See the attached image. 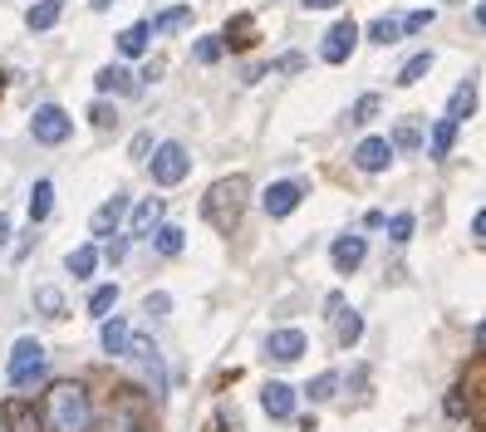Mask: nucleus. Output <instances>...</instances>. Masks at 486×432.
Returning <instances> with one entry per match:
<instances>
[{
	"label": "nucleus",
	"mask_w": 486,
	"mask_h": 432,
	"mask_svg": "<svg viewBox=\"0 0 486 432\" xmlns=\"http://www.w3.org/2000/svg\"><path fill=\"white\" fill-rule=\"evenodd\" d=\"M246 201H251V182H246L241 172H231V177H222V182L206 187L202 221L212 226L216 236H231V231L241 226V216H246Z\"/></svg>",
	"instance_id": "obj_1"
},
{
	"label": "nucleus",
	"mask_w": 486,
	"mask_h": 432,
	"mask_svg": "<svg viewBox=\"0 0 486 432\" xmlns=\"http://www.w3.org/2000/svg\"><path fill=\"white\" fill-rule=\"evenodd\" d=\"M45 423H50V432H89V423H94L89 393L69 378L50 383V393H45Z\"/></svg>",
	"instance_id": "obj_2"
},
{
	"label": "nucleus",
	"mask_w": 486,
	"mask_h": 432,
	"mask_svg": "<svg viewBox=\"0 0 486 432\" xmlns=\"http://www.w3.org/2000/svg\"><path fill=\"white\" fill-rule=\"evenodd\" d=\"M124 358H128L133 368H138V374H143V383H148L153 398H163V393H167V368H163V354H157V344L148 339V334H133Z\"/></svg>",
	"instance_id": "obj_3"
},
{
	"label": "nucleus",
	"mask_w": 486,
	"mask_h": 432,
	"mask_svg": "<svg viewBox=\"0 0 486 432\" xmlns=\"http://www.w3.org/2000/svg\"><path fill=\"white\" fill-rule=\"evenodd\" d=\"M148 172H153V182H157V187H177V182H187V172H192L187 148H182V142H157L153 158H148Z\"/></svg>",
	"instance_id": "obj_4"
},
{
	"label": "nucleus",
	"mask_w": 486,
	"mask_h": 432,
	"mask_svg": "<svg viewBox=\"0 0 486 432\" xmlns=\"http://www.w3.org/2000/svg\"><path fill=\"white\" fill-rule=\"evenodd\" d=\"M5 374H10V383H15V388H30V383H40V378H45V349H40V339H15Z\"/></svg>",
	"instance_id": "obj_5"
},
{
	"label": "nucleus",
	"mask_w": 486,
	"mask_h": 432,
	"mask_svg": "<svg viewBox=\"0 0 486 432\" xmlns=\"http://www.w3.org/2000/svg\"><path fill=\"white\" fill-rule=\"evenodd\" d=\"M30 133H35V142H45V148H59V142L74 133V118H69L59 103H40L35 118H30Z\"/></svg>",
	"instance_id": "obj_6"
},
{
	"label": "nucleus",
	"mask_w": 486,
	"mask_h": 432,
	"mask_svg": "<svg viewBox=\"0 0 486 432\" xmlns=\"http://www.w3.org/2000/svg\"><path fill=\"white\" fill-rule=\"evenodd\" d=\"M0 423H5V432H45L50 427L45 423V407H35L30 398H10L0 407Z\"/></svg>",
	"instance_id": "obj_7"
},
{
	"label": "nucleus",
	"mask_w": 486,
	"mask_h": 432,
	"mask_svg": "<svg viewBox=\"0 0 486 432\" xmlns=\"http://www.w3.org/2000/svg\"><path fill=\"white\" fill-rule=\"evenodd\" d=\"M354 44H359V25H354V20H339V25L324 34L320 59H324V64H344V59L354 54Z\"/></svg>",
	"instance_id": "obj_8"
},
{
	"label": "nucleus",
	"mask_w": 486,
	"mask_h": 432,
	"mask_svg": "<svg viewBox=\"0 0 486 432\" xmlns=\"http://www.w3.org/2000/svg\"><path fill=\"white\" fill-rule=\"evenodd\" d=\"M265 358H271V364H295V358H305V334L300 329H271Z\"/></svg>",
	"instance_id": "obj_9"
},
{
	"label": "nucleus",
	"mask_w": 486,
	"mask_h": 432,
	"mask_svg": "<svg viewBox=\"0 0 486 432\" xmlns=\"http://www.w3.org/2000/svg\"><path fill=\"white\" fill-rule=\"evenodd\" d=\"M300 197H305V187H300V182H271V187H265V197H261V207H265V216H290L300 207Z\"/></svg>",
	"instance_id": "obj_10"
},
{
	"label": "nucleus",
	"mask_w": 486,
	"mask_h": 432,
	"mask_svg": "<svg viewBox=\"0 0 486 432\" xmlns=\"http://www.w3.org/2000/svg\"><path fill=\"white\" fill-rule=\"evenodd\" d=\"M295 388H290V383H265L261 388V407L265 413L275 417V423H285V417H295Z\"/></svg>",
	"instance_id": "obj_11"
},
{
	"label": "nucleus",
	"mask_w": 486,
	"mask_h": 432,
	"mask_svg": "<svg viewBox=\"0 0 486 432\" xmlns=\"http://www.w3.org/2000/svg\"><path fill=\"white\" fill-rule=\"evenodd\" d=\"M354 162L363 172H388V162H393V142L388 138H363L354 148Z\"/></svg>",
	"instance_id": "obj_12"
},
{
	"label": "nucleus",
	"mask_w": 486,
	"mask_h": 432,
	"mask_svg": "<svg viewBox=\"0 0 486 432\" xmlns=\"http://www.w3.org/2000/svg\"><path fill=\"white\" fill-rule=\"evenodd\" d=\"M157 226H163V197H143L128 211V236H153Z\"/></svg>",
	"instance_id": "obj_13"
},
{
	"label": "nucleus",
	"mask_w": 486,
	"mask_h": 432,
	"mask_svg": "<svg viewBox=\"0 0 486 432\" xmlns=\"http://www.w3.org/2000/svg\"><path fill=\"white\" fill-rule=\"evenodd\" d=\"M324 309H334V324H339V344H344V349H349V344H359V334H363V319H359L354 309L344 305V295H330V305H324Z\"/></svg>",
	"instance_id": "obj_14"
},
{
	"label": "nucleus",
	"mask_w": 486,
	"mask_h": 432,
	"mask_svg": "<svg viewBox=\"0 0 486 432\" xmlns=\"http://www.w3.org/2000/svg\"><path fill=\"white\" fill-rule=\"evenodd\" d=\"M94 89L99 93H138V79H133L124 64H104L99 74H94Z\"/></svg>",
	"instance_id": "obj_15"
},
{
	"label": "nucleus",
	"mask_w": 486,
	"mask_h": 432,
	"mask_svg": "<svg viewBox=\"0 0 486 432\" xmlns=\"http://www.w3.org/2000/svg\"><path fill=\"white\" fill-rule=\"evenodd\" d=\"M124 211H128V197H124V191H118V197H108V201H104V207H99V211H94L89 231H94V236H114V226H118V221H124Z\"/></svg>",
	"instance_id": "obj_16"
},
{
	"label": "nucleus",
	"mask_w": 486,
	"mask_h": 432,
	"mask_svg": "<svg viewBox=\"0 0 486 432\" xmlns=\"http://www.w3.org/2000/svg\"><path fill=\"white\" fill-rule=\"evenodd\" d=\"M363 256H369V241H363V236H339V241H334V266L339 270H359V260Z\"/></svg>",
	"instance_id": "obj_17"
},
{
	"label": "nucleus",
	"mask_w": 486,
	"mask_h": 432,
	"mask_svg": "<svg viewBox=\"0 0 486 432\" xmlns=\"http://www.w3.org/2000/svg\"><path fill=\"white\" fill-rule=\"evenodd\" d=\"M148 40H153V20H138V25H128L124 34H118V54L138 59L143 50H148Z\"/></svg>",
	"instance_id": "obj_18"
},
{
	"label": "nucleus",
	"mask_w": 486,
	"mask_h": 432,
	"mask_svg": "<svg viewBox=\"0 0 486 432\" xmlns=\"http://www.w3.org/2000/svg\"><path fill=\"white\" fill-rule=\"evenodd\" d=\"M471 108H477V83H471V79H461L457 89H452V99H447V113H442V118H452V123H461V118H471Z\"/></svg>",
	"instance_id": "obj_19"
},
{
	"label": "nucleus",
	"mask_w": 486,
	"mask_h": 432,
	"mask_svg": "<svg viewBox=\"0 0 486 432\" xmlns=\"http://www.w3.org/2000/svg\"><path fill=\"white\" fill-rule=\"evenodd\" d=\"M128 339H133V334H128V324L118 319V315H108V319H104V334H99L104 354H128Z\"/></svg>",
	"instance_id": "obj_20"
},
{
	"label": "nucleus",
	"mask_w": 486,
	"mask_h": 432,
	"mask_svg": "<svg viewBox=\"0 0 486 432\" xmlns=\"http://www.w3.org/2000/svg\"><path fill=\"white\" fill-rule=\"evenodd\" d=\"M50 211H55V182H50V177H40V182H35V191H30V221L40 226Z\"/></svg>",
	"instance_id": "obj_21"
},
{
	"label": "nucleus",
	"mask_w": 486,
	"mask_h": 432,
	"mask_svg": "<svg viewBox=\"0 0 486 432\" xmlns=\"http://www.w3.org/2000/svg\"><path fill=\"white\" fill-rule=\"evenodd\" d=\"M59 10H64L59 0H35V5L25 10V25L30 30H55L59 25Z\"/></svg>",
	"instance_id": "obj_22"
},
{
	"label": "nucleus",
	"mask_w": 486,
	"mask_h": 432,
	"mask_svg": "<svg viewBox=\"0 0 486 432\" xmlns=\"http://www.w3.org/2000/svg\"><path fill=\"white\" fill-rule=\"evenodd\" d=\"M64 266H69V275H79V280H89V275L94 270H99V246H79V250H69V260H64Z\"/></svg>",
	"instance_id": "obj_23"
},
{
	"label": "nucleus",
	"mask_w": 486,
	"mask_h": 432,
	"mask_svg": "<svg viewBox=\"0 0 486 432\" xmlns=\"http://www.w3.org/2000/svg\"><path fill=\"white\" fill-rule=\"evenodd\" d=\"M222 40H226V50H246V44H256V25H251V15H236V20H231Z\"/></svg>",
	"instance_id": "obj_24"
},
{
	"label": "nucleus",
	"mask_w": 486,
	"mask_h": 432,
	"mask_svg": "<svg viewBox=\"0 0 486 432\" xmlns=\"http://www.w3.org/2000/svg\"><path fill=\"white\" fill-rule=\"evenodd\" d=\"M153 246H157V256H182L187 236H182V226H157V231H153Z\"/></svg>",
	"instance_id": "obj_25"
},
{
	"label": "nucleus",
	"mask_w": 486,
	"mask_h": 432,
	"mask_svg": "<svg viewBox=\"0 0 486 432\" xmlns=\"http://www.w3.org/2000/svg\"><path fill=\"white\" fill-rule=\"evenodd\" d=\"M192 25V10L187 5H167L163 15L153 20V30H163V34H173V30H187Z\"/></svg>",
	"instance_id": "obj_26"
},
{
	"label": "nucleus",
	"mask_w": 486,
	"mask_h": 432,
	"mask_svg": "<svg viewBox=\"0 0 486 432\" xmlns=\"http://www.w3.org/2000/svg\"><path fill=\"white\" fill-rule=\"evenodd\" d=\"M452 142H457V123H452V118H437V128H432V158H447V152H452Z\"/></svg>",
	"instance_id": "obj_27"
},
{
	"label": "nucleus",
	"mask_w": 486,
	"mask_h": 432,
	"mask_svg": "<svg viewBox=\"0 0 486 432\" xmlns=\"http://www.w3.org/2000/svg\"><path fill=\"white\" fill-rule=\"evenodd\" d=\"M222 54H226V40H222V34H206V40L192 44V59H197V64H216Z\"/></svg>",
	"instance_id": "obj_28"
},
{
	"label": "nucleus",
	"mask_w": 486,
	"mask_h": 432,
	"mask_svg": "<svg viewBox=\"0 0 486 432\" xmlns=\"http://www.w3.org/2000/svg\"><path fill=\"white\" fill-rule=\"evenodd\" d=\"M118 305V285H99V290L89 295V315L94 319H108V309Z\"/></svg>",
	"instance_id": "obj_29"
},
{
	"label": "nucleus",
	"mask_w": 486,
	"mask_h": 432,
	"mask_svg": "<svg viewBox=\"0 0 486 432\" xmlns=\"http://www.w3.org/2000/svg\"><path fill=\"white\" fill-rule=\"evenodd\" d=\"M35 309H40V315H64V295L55 290V285H40V290H35Z\"/></svg>",
	"instance_id": "obj_30"
},
{
	"label": "nucleus",
	"mask_w": 486,
	"mask_h": 432,
	"mask_svg": "<svg viewBox=\"0 0 486 432\" xmlns=\"http://www.w3.org/2000/svg\"><path fill=\"white\" fill-rule=\"evenodd\" d=\"M398 34H403V20H393V15H383V20H373V25H369V40L373 44H393Z\"/></svg>",
	"instance_id": "obj_31"
},
{
	"label": "nucleus",
	"mask_w": 486,
	"mask_h": 432,
	"mask_svg": "<svg viewBox=\"0 0 486 432\" xmlns=\"http://www.w3.org/2000/svg\"><path fill=\"white\" fill-rule=\"evenodd\" d=\"M428 69H432V54H412L408 64L398 69V83H403V89H408V83H418L422 74H428Z\"/></svg>",
	"instance_id": "obj_32"
},
{
	"label": "nucleus",
	"mask_w": 486,
	"mask_h": 432,
	"mask_svg": "<svg viewBox=\"0 0 486 432\" xmlns=\"http://www.w3.org/2000/svg\"><path fill=\"white\" fill-rule=\"evenodd\" d=\"M334 393H339V378H334V374H320V378H310L305 398H314V403H330Z\"/></svg>",
	"instance_id": "obj_33"
},
{
	"label": "nucleus",
	"mask_w": 486,
	"mask_h": 432,
	"mask_svg": "<svg viewBox=\"0 0 486 432\" xmlns=\"http://www.w3.org/2000/svg\"><path fill=\"white\" fill-rule=\"evenodd\" d=\"M412 226H418V221H412V211H398V216H388V241H398V246H403L408 236H412Z\"/></svg>",
	"instance_id": "obj_34"
},
{
	"label": "nucleus",
	"mask_w": 486,
	"mask_h": 432,
	"mask_svg": "<svg viewBox=\"0 0 486 432\" xmlns=\"http://www.w3.org/2000/svg\"><path fill=\"white\" fill-rule=\"evenodd\" d=\"M388 142H393V148H403V152H412V148L422 142V133H418V123H408V118H403V123L393 128V138H388Z\"/></svg>",
	"instance_id": "obj_35"
},
{
	"label": "nucleus",
	"mask_w": 486,
	"mask_h": 432,
	"mask_svg": "<svg viewBox=\"0 0 486 432\" xmlns=\"http://www.w3.org/2000/svg\"><path fill=\"white\" fill-rule=\"evenodd\" d=\"M89 123H94V128H104V133H108V128L118 123L114 103H104V99H99V103H89Z\"/></svg>",
	"instance_id": "obj_36"
},
{
	"label": "nucleus",
	"mask_w": 486,
	"mask_h": 432,
	"mask_svg": "<svg viewBox=\"0 0 486 432\" xmlns=\"http://www.w3.org/2000/svg\"><path fill=\"white\" fill-rule=\"evenodd\" d=\"M369 113H379V93H363L354 103V113H349V123H369Z\"/></svg>",
	"instance_id": "obj_37"
},
{
	"label": "nucleus",
	"mask_w": 486,
	"mask_h": 432,
	"mask_svg": "<svg viewBox=\"0 0 486 432\" xmlns=\"http://www.w3.org/2000/svg\"><path fill=\"white\" fill-rule=\"evenodd\" d=\"M143 309H148V315H167V309H173V295H148Z\"/></svg>",
	"instance_id": "obj_38"
},
{
	"label": "nucleus",
	"mask_w": 486,
	"mask_h": 432,
	"mask_svg": "<svg viewBox=\"0 0 486 432\" xmlns=\"http://www.w3.org/2000/svg\"><path fill=\"white\" fill-rule=\"evenodd\" d=\"M428 20H432L428 10H418V15H408V20H403V34H412V30H428Z\"/></svg>",
	"instance_id": "obj_39"
},
{
	"label": "nucleus",
	"mask_w": 486,
	"mask_h": 432,
	"mask_svg": "<svg viewBox=\"0 0 486 432\" xmlns=\"http://www.w3.org/2000/svg\"><path fill=\"white\" fill-rule=\"evenodd\" d=\"M143 152H153V138H148V133L133 138V158H143Z\"/></svg>",
	"instance_id": "obj_40"
},
{
	"label": "nucleus",
	"mask_w": 486,
	"mask_h": 432,
	"mask_svg": "<svg viewBox=\"0 0 486 432\" xmlns=\"http://www.w3.org/2000/svg\"><path fill=\"white\" fill-rule=\"evenodd\" d=\"M471 231H477V236H481V241H486V207L477 211V221H471Z\"/></svg>",
	"instance_id": "obj_41"
},
{
	"label": "nucleus",
	"mask_w": 486,
	"mask_h": 432,
	"mask_svg": "<svg viewBox=\"0 0 486 432\" xmlns=\"http://www.w3.org/2000/svg\"><path fill=\"white\" fill-rule=\"evenodd\" d=\"M5 241H10V216L0 211V246H5Z\"/></svg>",
	"instance_id": "obj_42"
},
{
	"label": "nucleus",
	"mask_w": 486,
	"mask_h": 432,
	"mask_svg": "<svg viewBox=\"0 0 486 432\" xmlns=\"http://www.w3.org/2000/svg\"><path fill=\"white\" fill-rule=\"evenodd\" d=\"M310 10H330V5H339V0H305Z\"/></svg>",
	"instance_id": "obj_43"
},
{
	"label": "nucleus",
	"mask_w": 486,
	"mask_h": 432,
	"mask_svg": "<svg viewBox=\"0 0 486 432\" xmlns=\"http://www.w3.org/2000/svg\"><path fill=\"white\" fill-rule=\"evenodd\" d=\"M89 5H94V10H114L118 0H89Z\"/></svg>",
	"instance_id": "obj_44"
},
{
	"label": "nucleus",
	"mask_w": 486,
	"mask_h": 432,
	"mask_svg": "<svg viewBox=\"0 0 486 432\" xmlns=\"http://www.w3.org/2000/svg\"><path fill=\"white\" fill-rule=\"evenodd\" d=\"M477 25L486 30V0H481V5H477Z\"/></svg>",
	"instance_id": "obj_45"
},
{
	"label": "nucleus",
	"mask_w": 486,
	"mask_h": 432,
	"mask_svg": "<svg viewBox=\"0 0 486 432\" xmlns=\"http://www.w3.org/2000/svg\"><path fill=\"white\" fill-rule=\"evenodd\" d=\"M477 344H481V349H486V319L477 324Z\"/></svg>",
	"instance_id": "obj_46"
},
{
	"label": "nucleus",
	"mask_w": 486,
	"mask_h": 432,
	"mask_svg": "<svg viewBox=\"0 0 486 432\" xmlns=\"http://www.w3.org/2000/svg\"><path fill=\"white\" fill-rule=\"evenodd\" d=\"M447 5H457V0H447Z\"/></svg>",
	"instance_id": "obj_47"
},
{
	"label": "nucleus",
	"mask_w": 486,
	"mask_h": 432,
	"mask_svg": "<svg viewBox=\"0 0 486 432\" xmlns=\"http://www.w3.org/2000/svg\"><path fill=\"white\" fill-rule=\"evenodd\" d=\"M0 89H5V83H0Z\"/></svg>",
	"instance_id": "obj_48"
}]
</instances>
